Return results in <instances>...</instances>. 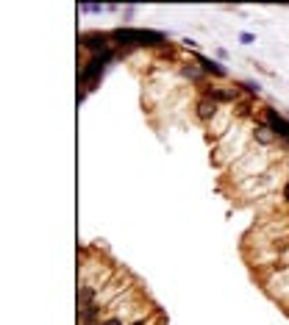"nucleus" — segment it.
I'll return each mask as SVG.
<instances>
[{
  "instance_id": "f257e3e1",
  "label": "nucleus",
  "mask_w": 289,
  "mask_h": 325,
  "mask_svg": "<svg viewBox=\"0 0 289 325\" xmlns=\"http://www.w3.org/2000/svg\"><path fill=\"white\" fill-rule=\"evenodd\" d=\"M112 39H117V42H122V45H156V42H161V33H156V31H131V28H120V31H114L112 33Z\"/></svg>"
},
{
  "instance_id": "f03ea898",
  "label": "nucleus",
  "mask_w": 289,
  "mask_h": 325,
  "mask_svg": "<svg viewBox=\"0 0 289 325\" xmlns=\"http://www.w3.org/2000/svg\"><path fill=\"white\" fill-rule=\"evenodd\" d=\"M264 120H267V125L275 131V136H281V139L289 142V120H284L275 109H264Z\"/></svg>"
},
{
  "instance_id": "7ed1b4c3",
  "label": "nucleus",
  "mask_w": 289,
  "mask_h": 325,
  "mask_svg": "<svg viewBox=\"0 0 289 325\" xmlns=\"http://www.w3.org/2000/svg\"><path fill=\"white\" fill-rule=\"evenodd\" d=\"M103 64H106V56H95L92 61H89V67H84L81 70V84H84L86 89H92L95 84V78L103 73Z\"/></svg>"
},
{
  "instance_id": "20e7f679",
  "label": "nucleus",
  "mask_w": 289,
  "mask_h": 325,
  "mask_svg": "<svg viewBox=\"0 0 289 325\" xmlns=\"http://www.w3.org/2000/svg\"><path fill=\"white\" fill-rule=\"evenodd\" d=\"M214 114H217V100L211 98V95L197 100V117H201V120H214Z\"/></svg>"
},
{
  "instance_id": "39448f33",
  "label": "nucleus",
  "mask_w": 289,
  "mask_h": 325,
  "mask_svg": "<svg viewBox=\"0 0 289 325\" xmlns=\"http://www.w3.org/2000/svg\"><path fill=\"white\" fill-rule=\"evenodd\" d=\"M81 45H84V47H92V50L103 53V56H106V50H109V42H106V37H103V33H95V37H84V39H81Z\"/></svg>"
},
{
  "instance_id": "423d86ee",
  "label": "nucleus",
  "mask_w": 289,
  "mask_h": 325,
  "mask_svg": "<svg viewBox=\"0 0 289 325\" xmlns=\"http://www.w3.org/2000/svg\"><path fill=\"white\" fill-rule=\"evenodd\" d=\"M95 286H89V283H84V286L78 289V309H89L95 306Z\"/></svg>"
},
{
  "instance_id": "0eeeda50",
  "label": "nucleus",
  "mask_w": 289,
  "mask_h": 325,
  "mask_svg": "<svg viewBox=\"0 0 289 325\" xmlns=\"http://www.w3.org/2000/svg\"><path fill=\"white\" fill-rule=\"evenodd\" d=\"M78 314H81V322H84V325H98V317H100V306H98V303H95V306H89V309H81Z\"/></svg>"
},
{
  "instance_id": "6e6552de",
  "label": "nucleus",
  "mask_w": 289,
  "mask_h": 325,
  "mask_svg": "<svg viewBox=\"0 0 289 325\" xmlns=\"http://www.w3.org/2000/svg\"><path fill=\"white\" fill-rule=\"evenodd\" d=\"M197 64H201L206 73L217 75V78H223V75H225V70H223V67H220V64H217V61H211V59H206V56H197Z\"/></svg>"
},
{
  "instance_id": "1a4fd4ad",
  "label": "nucleus",
  "mask_w": 289,
  "mask_h": 325,
  "mask_svg": "<svg viewBox=\"0 0 289 325\" xmlns=\"http://www.w3.org/2000/svg\"><path fill=\"white\" fill-rule=\"evenodd\" d=\"M256 139H259L261 145H273V139H275V131H273L270 125H259V128H256Z\"/></svg>"
},
{
  "instance_id": "9d476101",
  "label": "nucleus",
  "mask_w": 289,
  "mask_h": 325,
  "mask_svg": "<svg viewBox=\"0 0 289 325\" xmlns=\"http://www.w3.org/2000/svg\"><path fill=\"white\" fill-rule=\"evenodd\" d=\"M242 86L247 89V92H256V95H259V84H253V81H245Z\"/></svg>"
},
{
  "instance_id": "9b49d317",
  "label": "nucleus",
  "mask_w": 289,
  "mask_h": 325,
  "mask_svg": "<svg viewBox=\"0 0 289 325\" xmlns=\"http://www.w3.org/2000/svg\"><path fill=\"white\" fill-rule=\"evenodd\" d=\"M100 325H122V320L120 317H109V320H103Z\"/></svg>"
},
{
  "instance_id": "f8f14e48",
  "label": "nucleus",
  "mask_w": 289,
  "mask_h": 325,
  "mask_svg": "<svg viewBox=\"0 0 289 325\" xmlns=\"http://www.w3.org/2000/svg\"><path fill=\"white\" fill-rule=\"evenodd\" d=\"M284 197H286V203H289V181L284 184Z\"/></svg>"
},
{
  "instance_id": "ddd939ff",
  "label": "nucleus",
  "mask_w": 289,
  "mask_h": 325,
  "mask_svg": "<svg viewBox=\"0 0 289 325\" xmlns=\"http://www.w3.org/2000/svg\"><path fill=\"white\" fill-rule=\"evenodd\" d=\"M134 325H144V322H134Z\"/></svg>"
}]
</instances>
